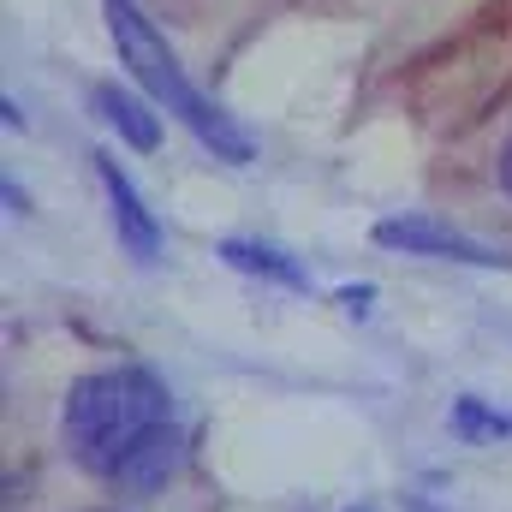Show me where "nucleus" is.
<instances>
[{
    "instance_id": "nucleus-7",
    "label": "nucleus",
    "mask_w": 512,
    "mask_h": 512,
    "mask_svg": "<svg viewBox=\"0 0 512 512\" xmlns=\"http://www.w3.org/2000/svg\"><path fill=\"white\" fill-rule=\"evenodd\" d=\"M215 256H221L227 268H239V274H256V280L286 286V292H310V274L280 251V245H262V239H221Z\"/></svg>"
},
{
    "instance_id": "nucleus-8",
    "label": "nucleus",
    "mask_w": 512,
    "mask_h": 512,
    "mask_svg": "<svg viewBox=\"0 0 512 512\" xmlns=\"http://www.w3.org/2000/svg\"><path fill=\"white\" fill-rule=\"evenodd\" d=\"M453 435H465V441H507L512 435V417L507 411H489L483 399H453Z\"/></svg>"
},
{
    "instance_id": "nucleus-6",
    "label": "nucleus",
    "mask_w": 512,
    "mask_h": 512,
    "mask_svg": "<svg viewBox=\"0 0 512 512\" xmlns=\"http://www.w3.org/2000/svg\"><path fill=\"white\" fill-rule=\"evenodd\" d=\"M90 108H96V120L114 131L126 149H137V155L161 149V120H155V108H149L143 96H131L120 84H96V90H90Z\"/></svg>"
},
{
    "instance_id": "nucleus-1",
    "label": "nucleus",
    "mask_w": 512,
    "mask_h": 512,
    "mask_svg": "<svg viewBox=\"0 0 512 512\" xmlns=\"http://www.w3.org/2000/svg\"><path fill=\"white\" fill-rule=\"evenodd\" d=\"M173 423V393L155 370L143 364H114V370H90L66 387V405H60V435H66V453L78 471L90 477H108L131 447Z\"/></svg>"
},
{
    "instance_id": "nucleus-2",
    "label": "nucleus",
    "mask_w": 512,
    "mask_h": 512,
    "mask_svg": "<svg viewBox=\"0 0 512 512\" xmlns=\"http://www.w3.org/2000/svg\"><path fill=\"white\" fill-rule=\"evenodd\" d=\"M102 18H108V36H114V54H120V66H126L131 78H137V90L155 102V108H167L179 126L191 131L215 161H227V167H245L256 149L251 137L233 126L197 84H191V72L179 66V54L167 48V36L149 24V12L137 6V0H102Z\"/></svg>"
},
{
    "instance_id": "nucleus-11",
    "label": "nucleus",
    "mask_w": 512,
    "mask_h": 512,
    "mask_svg": "<svg viewBox=\"0 0 512 512\" xmlns=\"http://www.w3.org/2000/svg\"><path fill=\"white\" fill-rule=\"evenodd\" d=\"M352 512H370V507H352Z\"/></svg>"
},
{
    "instance_id": "nucleus-5",
    "label": "nucleus",
    "mask_w": 512,
    "mask_h": 512,
    "mask_svg": "<svg viewBox=\"0 0 512 512\" xmlns=\"http://www.w3.org/2000/svg\"><path fill=\"white\" fill-rule=\"evenodd\" d=\"M179 459H185V435H179V423H161V429H149V435L131 447L102 483H108L114 495H126V501H149V495H161V489L179 477Z\"/></svg>"
},
{
    "instance_id": "nucleus-4",
    "label": "nucleus",
    "mask_w": 512,
    "mask_h": 512,
    "mask_svg": "<svg viewBox=\"0 0 512 512\" xmlns=\"http://www.w3.org/2000/svg\"><path fill=\"white\" fill-rule=\"evenodd\" d=\"M96 161V179H102V197H108V221H114V239H120V251L131 262H155L161 256V221L143 209V197H137V185H131V173L108 155V149H96L90 155Z\"/></svg>"
},
{
    "instance_id": "nucleus-10",
    "label": "nucleus",
    "mask_w": 512,
    "mask_h": 512,
    "mask_svg": "<svg viewBox=\"0 0 512 512\" xmlns=\"http://www.w3.org/2000/svg\"><path fill=\"white\" fill-rule=\"evenodd\" d=\"M370 298H376L370 286H340V304H352V310H370Z\"/></svg>"
},
{
    "instance_id": "nucleus-9",
    "label": "nucleus",
    "mask_w": 512,
    "mask_h": 512,
    "mask_svg": "<svg viewBox=\"0 0 512 512\" xmlns=\"http://www.w3.org/2000/svg\"><path fill=\"white\" fill-rule=\"evenodd\" d=\"M495 185L512 197V131H507V143H501V155H495Z\"/></svg>"
},
{
    "instance_id": "nucleus-3",
    "label": "nucleus",
    "mask_w": 512,
    "mask_h": 512,
    "mask_svg": "<svg viewBox=\"0 0 512 512\" xmlns=\"http://www.w3.org/2000/svg\"><path fill=\"white\" fill-rule=\"evenodd\" d=\"M376 245L399 256H429V262H465V268H507L512 262L507 251H495L435 215H387V221H376Z\"/></svg>"
}]
</instances>
